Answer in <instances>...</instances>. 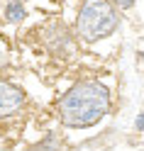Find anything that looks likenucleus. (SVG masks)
I'll list each match as a JSON object with an SVG mask.
<instances>
[{"label": "nucleus", "mask_w": 144, "mask_h": 151, "mask_svg": "<svg viewBox=\"0 0 144 151\" xmlns=\"http://www.w3.org/2000/svg\"><path fill=\"white\" fill-rule=\"evenodd\" d=\"M115 105L112 83L105 78H78L54 100V117L64 129H90L110 117Z\"/></svg>", "instance_id": "1"}, {"label": "nucleus", "mask_w": 144, "mask_h": 151, "mask_svg": "<svg viewBox=\"0 0 144 151\" xmlns=\"http://www.w3.org/2000/svg\"><path fill=\"white\" fill-rule=\"evenodd\" d=\"M69 24L81 49H98L120 32L122 12L110 0H76Z\"/></svg>", "instance_id": "2"}, {"label": "nucleus", "mask_w": 144, "mask_h": 151, "mask_svg": "<svg viewBox=\"0 0 144 151\" xmlns=\"http://www.w3.org/2000/svg\"><path fill=\"white\" fill-rule=\"evenodd\" d=\"M37 39H39V46L56 61H73L78 56L81 46L73 37L71 24L64 20V17H49L39 29H37Z\"/></svg>", "instance_id": "3"}, {"label": "nucleus", "mask_w": 144, "mask_h": 151, "mask_svg": "<svg viewBox=\"0 0 144 151\" xmlns=\"http://www.w3.org/2000/svg\"><path fill=\"white\" fill-rule=\"evenodd\" d=\"M30 107V93L10 76H0V122H12L22 117Z\"/></svg>", "instance_id": "4"}, {"label": "nucleus", "mask_w": 144, "mask_h": 151, "mask_svg": "<svg viewBox=\"0 0 144 151\" xmlns=\"http://www.w3.org/2000/svg\"><path fill=\"white\" fill-rule=\"evenodd\" d=\"M27 17H30V10H27L25 0H3L0 3V20L7 27H22Z\"/></svg>", "instance_id": "5"}, {"label": "nucleus", "mask_w": 144, "mask_h": 151, "mask_svg": "<svg viewBox=\"0 0 144 151\" xmlns=\"http://www.w3.org/2000/svg\"><path fill=\"white\" fill-rule=\"evenodd\" d=\"M12 66H15V54L7 44V39H3V34H0V76H5Z\"/></svg>", "instance_id": "6"}, {"label": "nucleus", "mask_w": 144, "mask_h": 151, "mask_svg": "<svg viewBox=\"0 0 144 151\" xmlns=\"http://www.w3.org/2000/svg\"><path fill=\"white\" fill-rule=\"evenodd\" d=\"M64 146V139L59 132H46L44 139H39V144H37V149H42V151H59Z\"/></svg>", "instance_id": "7"}, {"label": "nucleus", "mask_w": 144, "mask_h": 151, "mask_svg": "<svg viewBox=\"0 0 144 151\" xmlns=\"http://www.w3.org/2000/svg\"><path fill=\"white\" fill-rule=\"evenodd\" d=\"M110 3L117 7L120 12H127V10H132V7L137 5V0H110Z\"/></svg>", "instance_id": "8"}, {"label": "nucleus", "mask_w": 144, "mask_h": 151, "mask_svg": "<svg viewBox=\"0 0 144 151\" xmlns=\"http://www.w3.org/2000/svg\"><path fill=\"white\" fill-rule=\"evenodd\" d=\"M134 132H137V134H144V110H139L137 117H134Z\"/></svg>", "instance_id": "9"}]
</instances>
